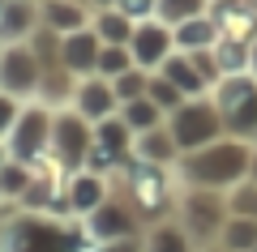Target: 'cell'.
<instances>
[{"label": "cell", "mask_w": 257, "mask_h": 252, "mask_svg": "<svg viewBox=\"0 0 257 252\" xmlns=\"http://www.w3.org/2000/svg\"><path fill=\"white\" fill-rule=\"evenodd\" d=\"M214 133H219V111H214V107H206V103H189V107L176 111L172 141L180 145V150H202Z\"/></svg>", "instance_id": "6da1fadb"}, {"label": "cell", "mask_w": 257, "mask_h": 252, "mask_svg": "<svg viewBox=\"0 0 257 252\" xmlns=\"http://www.w3.org/2000/svg\"><path fill=\"white\" fill-rule=\"evenodd\" d=\"M52 128H56V120L47 116L43 107H26V111L18 116V124L9 128V150H13V158H18V162H30V158L47 145V133H52Z\"/></svg>", "instance_id": "7a4b0ae2"}, {"label": "cell", "mask_w": 257, "mask_h": 252, "mask_svg": "<svg viewBox=\"0 0 257 252\" xmlns=\"http://www.w3.org/2000/svg\"><path fill=\"white\" fill-rule=\"evenodd\" d=\"M219 107L240 133H257V86L248 77H231L219 90Z\"/></svg>", "instance_id": "3957f363"}, {"label": "cell", "mask_w": 257, "mask_h": 252, "mask_svg": "<svg viewBox=\"0 0 257 252\" xmlns=\"http://www.w3.org/2000/svg\"><path fill=\"white\" fill-rule=\"evenodd\" d=\"M35 60H30V47H22V43H13L9 52L0 56V90L5 94H30L35 90Z\"/></svg>", "instance_id": "277c9868"}, {"label": "cell", "mask_w": 257, "mask_h": 252, "mask_svg": "<svg viewBox=\"0 0 257 252\" xmlns=\"http://www.w3.org/2000/svg\"><path fill=\"white\" fill-rule=\"evenodd\" d=\"M244 150H240V141H223L219 150L206 154V162H197V180L202 184H231L240 171H244Z\"/></svg>", "instance_id": "5b68a950"}, {"label": "cell", "mask_w": 257, "mask_h": 252, "mask_svg": "<svg viewBox=\"0 0 257 252\" xmlns=\"http://www.w3.org/2000/svg\"><path fill=\"white\" fill-rule=\"evenodd\" d=\"M5 248L9 252H64V239H60V231H52V226L22 218L18 226H9Z\"/></svg>", "instance_id": "8992f818"}, {"label": "cell", "mask_w": 257, "mask_h": 252, "mask_svg": "<svg viewBox=\"0 0 257 252\" xmlns=\"http://www.w3.org/2000/svg\"><path fill=\"white\" fill-rule=\"evenodd\" d=\"M128 52H133V60L146 69V64H159L163 69L167 60H172V35H167L163 26H138L133 30V39H128Z\"/></svg>", "instance_id": "52a82bcc"}, {"label": "cell", "mask_w": 257, "mask_h": 252, "mask_svg": "<svg viewBox=\"0 0 257 252\" xmlns=\"http://www.w3.org/2000/svg\"><path fill=\"white\" fill-rule=\"evenodd\" d=\"M56 145H60V154H64L69 162L82 158V154H90L94 137H90V128H86V116H82V111H77V116H60V120H56Z\"/></svg>", "instance_id": "ba28073f"}, {"label": "cell", "mask_w": 257, "mask_h": 252, "mask_svg": "<svg viewBox=\"0 0 257 252\" xmlns=\"http://www.w3.org/2000/svg\"><path fill=\"white\" fill-rule=\"evenodd\" d=\"M103 39L99 35H90V30H77V35H69L64 39V64L69 69H99V56H103Z\"/></svg>", "instance_id": "9c48e42d"}, {"label": "cell", "mask_w": 257, "mask_h": 252, "mask_svg": "<svg viewBox=\"0 0 257 252\" xmlns=\"http://www.w3.org/2000/svg\"><path fill=\"white\" fill-rule=\"evenodd\" d=\"M111 103H116V90H111L107 81H82V90H77V111L86 120H107Z\"/></svg>", "instance_id": "30bf717a"}, {"label": "cell", "mask_w": 257, "mask_h": 252, "mask_svg": "<svg viewBox=\"0 0 257 252\" xmlns=\"http://www.w3.org/2000/svg\"><path fill=\"white\" fill-rule=\"evenodd\" d=\"M30 30V5L26 0H9L0 9V39H22Z\"/></svg>", "instance_id": "8fae6325"}, {"label": "cell", "mask_w": 257, "mask_h": 252, "mask_svg": "<svg viewBox=\"0 0 257 252\" xmlns=\"http://www.w3.org/2000/svg\"><path fill=\"white\" fill-rule=\"evenodd\" d=\"M159 120H163V107H159L155 99H133L124 111V124L138 128V133H150V128H159Z\"/></svg>", "instance_id": "7c38bea8"}, {"label": "cell", "mask_w": 257, "mask_h": 252, "mask_svg": "<svg viewBox=\"0 0 257 252\" xmlns=\"http://www.w3.org/2000/svg\"><path fill=\"white\" fill-rule=\"evenodd\" d=\"M128 231H133V222H128V214H124V209H111V205H103L99 214H94V235H99V239H107V243H111L116 235L124 239Z\"/></svg>", "instance_id": "4fadbf2b"}, {"label": "cell", "mask_w": 257, "mask_h": 252, "mask_svg": "<svg viewBox=\"0 0 257 252\" xmlns=\"http://www.w3.org/2000/svg\"><path fill=\"white\" fill-rule=\"evenodd\" d=\"M210 39H214V26H210V22H202V18L180 22V30H176V43H180V52H202Z\"/></svg>", "instance_id": "5bb4252c"}, {"label": "cell", "mask_w": 257, "mask_h": 252, "mask_svg": "<svg viewBox=\"0 0 257 252\" xmlns=\"http://www.w3.org/2000/svg\"><path fill=\"white\" fill-rule=\"evenodd\" d=\"M163 77L172 81L176 90H184V94H197V90H202V81H206V77H197V69H193L189 60H180V56H172V60L163 64Z\"/></svg>", "instance_id": "9a60e30c"}, {"label": "cell", "mask_w": 257, "mask_h": 252, "mask_svg": "<svg viewBox=\"0 0 257 252\" xmlns=\"http://www.w3.org/2000/svg\"><path fill=\"white\" fill-rule=\"evenodd\" d=\"M99 197H103V188H99L94 175H77L73 188H69V201H73V209H82V214H90V209L99 205Z\"/></svg>", "instance_id": "2e32d148"}, {"label": "cell", "mask_w": 257, "mask_h": 252, "mask_svg": "<svg viewBox=\"0 0 257 252\" xmlns=\"http://www.w3.org/2000/svg\"><path fill=\"white\" fill-rule=\"evenodd\" d=\"M128 64H133V52H124L120 43H111V47H103V56H99V73L103 77H111V73H128Z\"/></svg>", "instance_id": "e0dca14e"}, {"label": "cell", "mask_w": 257, "mask_h": 252, "mask_svg": "<svg viewBox=\"0 0 257 252\" xmlns=\"http://www.w3.org/2000/svg\"><path fill=\"white\" fill-rule=\"evenodd\" d=\"M99 39H107V43H128V39H133V26H128L124 13H107V18L99 22Z\"/></svg>", "instance_id": "ac0fdd59"}, {"label": "cell", "mask_w": 257, "mask_h": 252, "mask_svg": "<svg viewBox=\"0 0 257 252\" xmlns=\"http://www.w3.org/2000/svg\"><path fill=\"white\" fill-rule=\"evenodd\" d=\"M146 86H150V81L142 77L138 69H128V73H120V77L111 81V90H116V99H124V103H133V99H138L142 90H146Z\"/></svg>", "instance_id": "d6986e66"}, {"label": "cell", "mask_w": 257, "mask_h": 252, "mask_svg": "<svg viewBox=\"0 0 257 252\" xmlns=\"http://www.w3.org/2000/svg\"><path fill=\"white\" fill-rule=\"evenodd\" d=\"M253 243H257V226H253V218H244V222H236V226L227 231V248H231V252H248Z\"/></svg>", "instance_id": "ffe728a7"}, {"label": "cell", "mask_w": 257, "mask_h": 252, "mask_svg": "<svg viewBox=\"0 0 257 252\" xmlns=\"http://www.w3.org/2000/svg\"><path fill=\"white\" fill-rule=\"evenodd\" d=\"M30 188V175L22 162H9V167H0V192H26Z\"/></svg>", "instance_id": "44dd1931"}, {"label": "cell", "mask_w": 257, "mask_h": 252, "mask_svg": "<svg viewBox=\"0 0 257 252\" xmlns=\"http://www.w3.org/2000/svg\"><path fill=\"white\" fill-rule=\"evenodd\" d=\"M159 9H163V18H172V22H189V18H197L202 0H159Z\"/></svg>", "instance_id": "7402d4cb"}, {"label": "cell", "mask_w": 257, "mask_h": 252, "mask_svg": "<svg viewBox=\"0 0 257 252\" xmlns=\"http://www.w3.org/2000/svg\"><path fill=\"white\" fill-rule=\"evenodd\" d=\"M150 252H189V243H184L180 231L163 226V231H155V239H150Z\"/></svg>", "instance_id": "603a6c76"}, {"label": "cell", "mask_w": 257, "mask_h": 252, "mask_svg": "<svg viewBox=\"0 0 257 252\" xmlns=\"http://www.w3.org/2000/svg\"><path fill=\"white\" fill-rule=\"evenodd\" d=\"M172 145L176 141H167V137L163 133H155V137H150V133H142V158H172Z\"/></svg>", "instance_id": "cb8c5ba5"}, {"label": "cell", "mask_w": 257, "mask_h": 252, "mask_svg": "<svg viewBox=\"0 0 257 252\" xmlns=\"http://www.w3.org/2000/svg\"><path fill=\"white\" fill-rule=\"evenodd\" d=\"M47 18L56 22V26H82V13H77V5H69V0H52V5H47Z\"/></svg>", "instance_id": "d4e9b609"}, {"label": "cell", "mask_w": 257, "mask_h": 252, "mask_svg": "<svg viewBox=\"0 0 257 252\" xmlns=\"http://www.w3.org/2000/svg\"><path fill=\"white\" fill-rule=\"evenodd\" d=\"M18 116H22V111H18V99L0 90V137H5L13 124H18Z\"/></svg>", "instance_id": "484cf974"}, {"label": "cell", "mask_w": 257, "mask_h": 252, "mask_svg": "<svg viewBox=\"0 0 257 252\" xmlns=\"http://www.w3.org/2000/svg\"><path fill=\"white\" fill-rule=\"evenodd\" d=\"M214 60H219V69H240L244 47H240V43H223V47H214Z\"/></svg>", "instance_id": "4316f807"}, {"label": "cell", "mask_w": 257, "mask_h": 252, "mask_svg": "<svg viewBox=\"0 0 257 252\" xmlns=\"http://www.w3.org/2000/svg\"><path fill=\"white\" fill-rule=\"evenodd\" d=\"M146 94H155V103H167V107H172V103H176V94H180V90H176V86H172L167 77H150Z\"/></svg>", "instance_id": "83f0119b"}, {"label": "cell", "mask_w": 257, "mask_h": 252, "mask_svg": "<svg viewBox=\"0 0 257 252\" xmlns=\"http://www.w3.org/2000/svg\"><path fill=\"white\" fill-rule=\"evenodd\" d=\"M150 9H159V0H120V13L124 18H146Z\"/></svg>", "instance_id": "f1b7e54d"}, {"label": "cell", "mask_w": 257, "mask_h": 252, "mask_svg": "<svg viewBox=\"0 0 257 252\" xmlns=\"http://www.w3.org/2000/svg\"><path fill=\"white\" fill-rule=\"evenodd\" d=\"M103 252H138V243H133V239H120V243L111 239V243H107V248H103Z\"/></svg>", "instance_id": "f546056e"}, {"label": "cell", "mask_w": 257, "mask_h": 252, "mask_svg": "<svg viewBox=\"0 0 257 252\" xmlns=\"http://www.w3.org/2000/svg\"><path fill=\"white\" fill-rule=\"evenodd\" d=\"M253 69H257V47H253Z\"/></svg>", "instance_id": "4dcf8cb0"}, {"label": "cell", "mask_w": 257, "mask_h": 252, "mask_svg": "<svg viewBox=\"0 0 257 252\" xmlns=\"http://www.w3.org/2000/svg\"><path fill=\"white\" fill-rule=\"evenodd\" d=\"M0 167H5V150H0Z\"/></svg>", "instance_id": "1f68e13d"}, {"label": "cell", "mask_w": 257, "mask_h": 252, "mask_svg": "<svg viewBox=\"0 0 257 252\" xmlns=\"http://www.w3.org/2000/svg\"><path fill=\"white\" fill-rule=\"evenodd\" d=\"M0 56H5V52H0Z\"/></svg>", "instance_id": "d6a6232c"}, {"label": "cell", "mask_w": 257, "mask_h": 252, "mask_svg": "<svg viewBox=\"0 0 257 252\" xmlns=\"http://www.w3.org/2000/svg\"><path fill=\"white\" fill-rule=\"evenodd\" d=\"M253 252H257V248H253Z\"/></svg>", "instance_id": "836d02e7"}]
</instances>
